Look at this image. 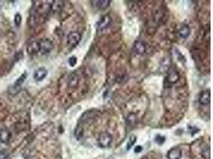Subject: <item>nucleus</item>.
I'll return each mask as SVG.
<instances>
[{
  "label": "nucleus",
  "mask_w": 213,
  "mask_h": 159,
  "mask_svg": "<svg viewBox=\"0 0 213 159\" xmlns=\"http://www.w3.org/2000/svg\"><path fill=\"white\" fill-rule=\"evenodd\" d=\"M142 149L143 148L141 145H137V147H135V149H134V152L135 153H140Z\"/></svg>",
  "instance_id": "5701e85b"
},
{
  "label": "nucleus",
  "mask_w": 213,
  "mask_h": 159,
  "mask_svg": "<svg viewBox=\"0 0 213 159\" xmlns=\"http://www.w3.org/2000/svg\"><path fill=\"white\" fill-rule=\"evenodd\" d=\"M136 142H137V137H136L135 135H133H133H131L130 137H129V141H128V143H127V149L128 150H129V149H130L132 147H133V145L136 143Z\"/></svg>",
  "instance_id": "dca6fc26"
},
{
  "label": "nucleus",
  "mask_w": 213,
  "mask_h": 159,
  "mask_svg": "<svg viewBox=\"0 0 213 159\" xmlns=\"http://www.w3.org/2000/svg\"><path fill=\"white\" fill-rule=\"evenodd\" d=\"M199 103L202 105H208L211 102V93L209 90L203 91L199 96Z\"/></svg>",
  "instance_id": "423d86ee"
},
{
  "label": "nucleus",
  "mask_w": 213,
  "mask_h": 159,
  "mask_svg": "<svg viewBox=\"0 0 213 159\" xmlns=\"http://www.w3.org/2000/svg\"><path fill=\"white\" fill-rule=\"evenodd\" d=\"M74 133H75V136L77 137V138H82V135H83V128H82V126L78 125V126H77L76 129H75Z\"/></svg>",
  "instance_id": "f3484780"
},
{
  "label": "nucleus",
  "mask_w": 213,
  "mask_h": 159,
  "mask_svg": "<svg viewBox=\"0 0 213 159\" xmlns=\"http://www.w3.org/2000/svg\"><path fill=\"white\" fill-rule=\"evenodd\" d=\"M68 62H69V64H70L71 67H74V66L75 64H77V58L74 56H71V57H70V58H69Z\"/></svg>",
  "instance_id": "412c9836"
},
{
  "label": "nucleus",
  "mask_w": 213,
  "mask_h": 159,
  "mask_svg": "<svg viewBox=\"0 0 213 159\" xmlns=\"http://www.w3.org/2000/svg\"><path fill=\"white\" fill-rule=\"evenodd\" d=\"M181 156L182 151L179 148H172L168 152L167 154L168 159H180Z\"/></svg>",
  "instance_id": "0eeeda50"
},
{
  "label": "nucleus",
  "mask_w": 213,
  "mask_h": 159,
  "mask_svg": "<svg viewBox=\"0 0 213 159\" xmlns=\"http://www.w3.org/2000/svg\"><path fill=\"white\" fill-rule=\"evenodd\" d=\"M81 34L78 32H71L67 37V41H68L69 45H70L72 48L76 47L79 44L81 41Z\"/></svg>",
  "instance_id": "7ed1b4c3"
},
{
  "label": "nucleus",
  "mask_w": 213,
  "mask_h": 159,
  "mask_svg": "<svg viewBox=\"0 0 213 159\" xmlns=\"http://www.w3.org/2000/svg\"><path fill=\"white\" fill-rule=\"evenodd\" d=\"M110 22H111V19L109 16H102L101 17V19L98 21V29H104L107 28L110 25Z\"/></svg>",
  "instance_id": "6e6552de"
},
{
  "label": "nucleus",
  "mask_w": 213,
  "mask_h": 159,
  "mask_svg": "<svg viewBox=\"0 0 213 159\" xmlns=\"http://www.w3.org/2000/svg\"><path fill=\"white\" fill-rule=\"evenodd\" d=\"M68 83L70 87H76L78 83V77L76 74L71 73L68 78Z\"/></svg>",
  "instance_id": "2eb2a0df"
},
{
  "label": "nucleus",
  "mask_w": 213,
  "mask_h": 159,
  "mask_svg": "<svg viewBox=\"0 0 213 159\" xmlns=\"http://www.w3.org/2000/svg\"><path fill=\"white\" fill-rule=\"evenodd\" d=\"M154 140L155 142L158 144V145H162V144H164V142H165V138H164V136L158 134V135L156 136V138H155Z\"/></svg>",
  "instance_id": "aec40b11"
},
{
  "label": "nucleus",
  "mask_w": 213,
  "mask_h": 159,
  "mask_svg": "<svg viewBox=\"0 0 213 159\" xmlns=\"http://www.w3.org/2000/svg\"><path fill=\"white\" fill-rule=\"evenodd\" d=\"M63 6H64L63 1L56 0V1H54L53 3L50 5V10H53L54 12H59L62 10Z\"/></svg>",
  "instance_id": "f8f14e48"
},
{
  "label": "nucleus",
  "mask_w": 213,
  "mask_h": 159,
  "mask_svg": "<svg viewBox=\"0 0 213 159\" xmlns=\"http://www.w3.org/2000/svg\"><path fill=\"white\" fill-rule=\"evenodd\" d=\"M47 73H48V71L46 68H43V67L38 68L34 73V79L36 81H41L43 79H45L46 76H47Z\"/></svg>",
  "instance_id": "39448f33"
},
{
  "label": "nucleus",
  "mask_w": 213,
  "mask_h": 159,
  "mask_svg": "<svg viewBox=\"0 0 213 159\" xmlns=\"http://www.w3.org/2000/svg\"><path fill=\"white\" fill-rule=\"evenodd\" d=\"M26 72H24V73L16 80V82L14 83L13 87H12V91H10V93L13 94V92L16 93V92L18 91V88H20V87H21V85L22 84V83H23L24 80H26Z\"/></svg>",
  "instance_id": "1a4fd4ad"
},
{
  "label": "nucleus",
  "mask_w": 213,
  "mask_h": 159,
  "mask_svg": "<svg viewBox=\"0 0 213 159\" xmlns=\"http://www.w3.org/2000/svg\"><path fill=\"white\" fill-rule=\"evenodd\" d=\"M113 142V138L112 135L107 132H103L99 135L98 138V144L101 147L108 148L111 145Z\"/></svg>",
  "instance_id": "f03ea898"
},
{
  "label": "nucleus",
  "mask_w": 213,
  "mask_h": 159,
  "mask_svg": "<svg viewBox=\"0 0 213 159\" xmlns=\"http://www.w3.org/2000/svg\"><path fill=\"white\" fill-rule=\"evenodd\" d=\"M10 138V133L7 129H2L0 130V142L2 143H7Z\"/></svg>",
  "instance_id": "9b49d317"
},
{
  "label": "nucleus",
  "mask_w": 213,
  "mask_h": 159,
  "mask_svg": "<svg viewBox=\"0 0 213 159\" xmlns=\"http://www.w3.org/2000/svg\"><path fill=\"white\" fill-rule=\"evenodd\" d=\"M190 33L191 29L188 25H183L179 30V35L183 38H187L190 35Z\"/></svg>",
  "instance_id": "ddd939ff"
},
{
  "label": "nucleus",
  "mask_w": 213,
  "mask_h": 159,
  "mask_svg": "<svg viewBox=\"0 0 213 159\" xmlns=\"http://www.w3.org/2000/svg\"><path fill=\"white\" fill-rule=\"evenodd\" d=\"M156 13H155L154 16H153V17H154L155 21L156 20H157V21H160V20L162 19V17H164V13H163V11H160V9H157V10H156Z\"/></svg>",
  "instance_id": "a211bd4d"
},
{
  "label": "nucleus",
  "mask_w": 213,
  "mask_h": 159,
  "mask_svg": "<svg viewBox=\"0 0 213 159\" xmlns=\"http://www.w3.org/2000/svg\"><path fill=\"white\" fill-rule=\"evenodd\" d=\"M6 157H7V155L5 152H0V159H6Z\"/></svg>",
  "instance_id": "b1692460"
},
{
  "label": "nucleus",
  "mask_w": 213,
  "mask_h": 159,
  "mask_svg": "<svg viewBox=\"0 0 213 159\" xmlns=\"http://www.w3.org/2000/svg\"><path fill=\"white\" fill-rule=\"evenodd\" d=\"M91 2L98 9L105 10V9L110 6L111 1L110 0H99V1H92Z\"/></svg>",
  "instance_id": "9d476101"
},
{
  "label": "nucleus",
  "mask_w": 213,
  "mask_h": 159,
  "mask_svg": "<svg viewBox=\"0 0 213 159\" xmlns=\"http://www.w3.org/2000/svg\"><path fill=\"white\" fill-rule=\"evenodd\" d=\"M128 122H129V123L130 124V123H133V122H134V120H135V115L134 114H130V115H129V117H128Z\"/></svg>",
  "instance_id": "4be33fe9"
},
{
  "label": "nucleus",
  "mask_w": 213,
  "mask_h": 159,
  "mask_svg": "<svg viewBox=\"0 0 213 159\" xmlns=\"http://www.w3.org/2000/svg\"><path fill=\"white\" fill-rule=\"evenodd\" d=\"M133 50L135 53L138 55H143L146 52V45L145 42L142 41H135L134 45H133Z\"/></svg>",
  "instance_id": "20e7f679"
},
{
  "label": "nucleus",
  "mask_w": 213,
  "mask_h": 159,
  "mask_svg": "<svg viewBox=\"0 0 213 159\" xmlns=\"http://www.w3.org/2000/svg\"><path fill=\"white\" fill-rule=\"evenodd\" d=\"M53 42L50 39L44 38L39 41H34L28 46L27 51L30 54L38 53L40 55H45L49 53L53 48Z\"/></svg>",
  "instance_id": "f257e3e1"
},
{
  "label": "nucleus",
  "mask_w": 213,
  "mask_h": 159,
  "mask_svg": "<svg viewBox=\"0 0 213 159\" xmlns=\"http://www.w3.org/2000/svg\"><path fill=\"white\" fill-rule=\"evenodd\" d=\"M180 78V75L176 71L172 70L168 76V81L170 83H175L178 81V80Z\"/></svg>",
  "instance_id": "4468645a"
},
{
  "label": "nucleus",
  "mask_w": 213,
  "mask_h": 159,
  "mask_svg": "<svg viewBox=\"0 0 213 159\" xmlns=\"http://www.w3.org/2000/svg\"><path fill=\"white\" fill-rule=\"evenodd\" d=\"M22 22V16L19 13H17V14L14 15V24L17 27H19L20 25H21Z\"/></svg>",
  "instance_id": "6ab92c4d"
}]
</instances>
